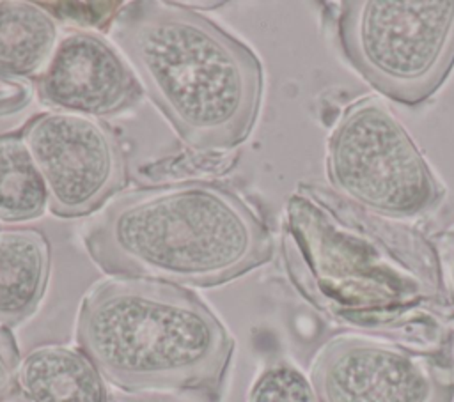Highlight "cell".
I'll list each match as a JSON object with an SVG mask.
<instances>
[{"instance_id": "1", "label": "cell", "mask_w": 454, "mask_h": 402, "mask_svg": "<svg viewBox=\"0 0 454 402\" xmlns=\"http://www.w3.org/2000/svg\"><path fill=\"white\" fill-rule=\"evenodd\" d=\"M108 34L190 149L227 152L250 136L264 87L250 46L183 2H129Z\"/></svg>"}, {"instance_id": "2", "label": "cell", "mask_w": 454, "mask_h": 402, "mask_svg": "<svg viewBox=\"0 0 454 402\" xmlns=\"http://www.w3.org/2000/svg\"><path fill=\"white\" fill-rule=\"evenodd\" d=\"M83 246L117 278L216 287L266 264L268 227L234 191L186 181L115 197L85 227Z\"/></svg>"}, {"instance_id": "3", "label": "cell", "mask_w": 454, "mask_h": 402, "mask_svg": "<svg viewBox=\"0 0 454 402\" xmlns=\"http://www.w3.org/2000/svg\"><path fill=\"white\" fill-rule=\"evenodd\" d=\"M76 344L128 393H179L220 402L234 340L192 289L147 278H108L83 296Z\"/></svg>"}, {"instance_id": "4", "label": "cell", "mask_w": 454, "mask_h": 402, "mask_svg": "<svg viewBox=\"0 0 454 402\" xmlns=\"http://www.w3.org/2000/svg\"><path fill=\"white\" fill-rule=\"evenodd\" d=\"M337 37L346 60L378 92L419 106L454 67V0H348Z\"/></svg>"}, {"instance_id": "5", "label": "cell", "mask_w": 454, "mask_h": 402, "mask_svg": "<svg viewBox=\"0 0 454 402\" xmlns=\"http://www.w3.org/2000/svg\"><path fill=\"white\" fill-rule=\"evenodd\" d=\"M332 186L356 205L387 218L434 209L443 186L401 120L378 97L351 103L326 147Z\"/></svg>"}, {"instance_id": "6", "label": "cell", "mask_w": 454, "mask_h": 402, "mask_svg": "<svg viewBox=\"0 0 454 402\" xmlns=\"http://www.w3.org/2000/svg\"><path fill=\"white\" fill-rule=\"evenodd\" d=\"M21 136L48 188L50 211L82 218L103 207L126 184V161L115 136L89 117L46 112Z\"/></svg>"}, {"instance_id": "7", "label": "cell", "mask_w": 454, "mask_h": 402, "mask_svg": "<svg viewBox=\"0 0 454 402\" xmlns=\"http://www.w3.org/2000/svg\"><path fill=\"white\" fill-rule=\"evenodd\" d=\"M319 402H452L454 384L424 358L360 335L328 340L314 358Z\"/></svg>"}, {"instance_id": "8", "label": "cell", "mask_w": 454, "mask_h": 402, "mask_svg": "<svg viewBox=\"0 0 454 402\" xmlns=\"http://www.w3.org/2000/svg\"><path fill=\"white\" fill-rule=\"evenodd\" d=\"M144 89L119 50L94 32L76 30L59 44L37 78L43 104L82 117H112L133 108Z\"/></svg>"}, {"instance_id": "9", "label": "cell", "mask_w": 454, "mask_h": 402, "mask_svg": "<svg viewBox=\"0 0 454 402\" xmlns=\"http://www.w3.org/2000/svg\"><path fill=\"white\" fill-rule=\"evenodd\" d=\"M51 251L37 228H0V324L30 319L46 292Z\"/></svg>"}, {"instance_id": "10", "label": "cell", "mask_w": 454, "mask_h": 402, "mask_svg": "<svg viewBox=\"0 0 454 402\" xmlns=\"http://www.w3.org/2000/svg\"><path fill=\"white\" fill-rule=\"evenodd\" d=\"M18 386L28 402H108L105 377L90 358L60 344L32 349L20 363Z\"/></svg>"}, {"instance_id": "11", "label": "cell", "mask_w": 454, "mask_h": 402, "mask_svg": "<svg viewBox=\"0 0 454 402\" xmlns=\"http://www.w3.org/2000/svg\"><path fill=\"white\" fill-rule=\"evenodd\" d=\"M57 44L55 19L41 4L0 2V74L39 76Z\"/></svg>"}, {"instance_id": "12", "label": "cell", "mask_w": 454, "mask_h": 402, "mask_svg": "<svg viewBox=\"0 0 454 402\" xmlns=\"http://www.w3.org/2000/svg\"><path fill=\"white\" fill-rule=\"evenodd\" d=\"M48 207L46 182L21 133L0 135V221H30Z\"/></svg>"}, {"instance_id": "13", "label": "cell", "mask_w": 454, "mask_h": 402, "mask_svg": "<svg viewBox=\"0 0 454 402\" xmlns=\"http://www.w3.org/2000/svg\"><path fill=\"white\" fill-rule=\"evenodd\" d=\"M247 402H319L312 383L286 361L268 365L252 383Z\"/></svg>"}, {"instance_id": "14", "label": "cell", "mask_w": 454, "mask_h": 402, "mask_svg": "<svg viewBox=\"0 0 454 402\" xmlns=\"http://www.w3.org/2000/svg\"><path fill=\"white\" fill-rule=\"evenodd\" d=\"M59 9H46L48 12L51 11L59 18L71 19L73 23L85 25V18L89 21V27H101L103 23H110L114 16L119 12L115 7H122L119 2H99V4H71L74 9H67L66 4H53Z\"/></svg>"}, {"instance_id": "15", "label": "cell", "mask_w": 454, "mask_h": 402, "mask_svg": "<svg viewBox=\"0 0 454 402\" xmlns=\"http://www.w3.org/2000/svg\"><path fill=\"white\" fill-rule=\"evenodd\" d=\"M20 351L9 328L0 324V398L7 397L16 383L20 370Z\"/></svg>"}, {"instance_id": "16", "label": "cell", "mask_w": 454, "mask_h": 402, "mask_svg": "<svg viewBox=\"0 0 454 402\" xmlns=\"http://www.w3.org/2000/svg\"><path fill=\"white\" fill-rule=\"evenodd\" d=\"M32 85L25 78H12L0 74V113L18 112L28 103Z\"/></svg>"}, {"instance_id": "17", "label": "cell", "mask_w": 454, "mask_h": 402, "mask_svg": "<svg viewBox=\"0 0 454 402\" xmlns=\"http://www.w3.org/2000/svg\"><path fill=\"white\" fill-rule=\"evenodd\" d=\"M442 274L454 298V227L442 241Z\"/></svg>"}, {"instance_id": "18", "label": "cell", "mask_w": 454, "mask_h": 402, "mask_svg": "<svg viewBox=\"0 0 454 402\" xmlns=\"http://www.w3.org/2000/svg\"><path fill=\"white\" fill-rule=\"evenodd\" d=\"M0 402H28L27 398H18V397H12V395H7V397H2Z\"/></svg>"}]
</instances>
